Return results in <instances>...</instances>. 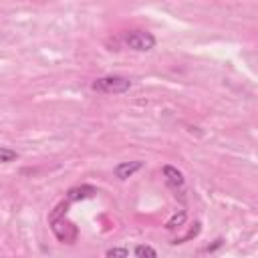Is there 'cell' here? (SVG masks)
I'll use <instances>...</instances> for the list:
<instances>
[{"label":"cell","instance_id":"obj_7","mask_svg":"<svg viewBox=\"0 0 258 258\" xmlns=\"http://www.w3.org/2000/svg\"><path fill=\"white\" fill-rule=\"evenodd\" d=\"M133 254L137 256V258H155L157 256V252L151 248V246H145V244H139V246H135L133 248Z\"/></svg>","mask_w":258,"mask_h":258},{"label":"cell","instance_id":"obj_8","mask_svg":"<svg viewBox=\"0 0 258 258\" xmlns=\"http://www.w3.org/2000/svg\"><path fill=\"white\" fill-rule=\"evenodd\" d=\"M18 153L14 149H8L4 145H0V163H10V161H16Z\"/></svg>","mask_w":258,"mask_h":258},{"label":"cell","instance_id":"obj_10","mask_svg":"<svg viewBox=\"0 0 258 258\" xmlns=\"http://www.w3.org/2000/svg\"><path fill=\"white\" fill-rule=\"evenodd\" d=\"M105 254H107V256H121V258H125V256H129V250H127V248H111V250H107Z\"/></svg>","mask_w":258,"mask_h":258},{"label":"cell","instance_id":"obj_2","mask_svg":"<svg viewBox=\"0 0 258 258\" xmlns=\"http://www.w3.org/2000/svg\"><path fill=\"white\" fill-rule=\"evenodd\" d=\"M91 89L97 93H105V95H119V93H125L131 89V81L125 77L109 75V77H101V79L93 81Z\"/></svg>","mask_w":258,"mask_h":258},{"label":"cell","instance_id":"obj_4","mask_svg":"<svg viewBox=\"0 0 258 258\" xmlns=\"http://www.w3.org/2000/svg\"><path fill=\"white\" fill-rule=\"evenodd\" d=\"M161 173H163V179H165V183H167V187H171V189H177V187H181L183 185V173L177 169V167H173V165H163L161 167Z\"/></svg>","mask_w":258,"mask_h":258},{"label":"cell","instance_id":"obj_5","mask_svg":"<svg viewBox=\"0 0 258 258\" xmlns=\"http://www.w3.org/2000/svg\"><path fill=\"white\" fill-rule=\"evenodd\" d=\"M93 194H97V189H95L93 185H77V187H71V189L67 191L64 200H67L69 204H73V202H79V200L91 198Z\"/></svg>","mask_w":258,"mask_h":258},{"label":"cell","instance_id":"obj_6","mask_svg":"<svg viewBox=\"0 0 258 258\" xmlns=\"http://www.w3.org/2000/svg\"><path fill=\"white\" fill-rule=\"evenodd\" d=\"M143 167V161H123V163H119L117 167H115V175L119 177V179H127V177H131L135 171H139Z\"/></svg>","mask_w":258,"mask_h":258},{"label":"cell","instance_id":"obj_9","mask_svg":"<svg viewBox=\"0 0 258 258\" xmlns=\"http://www.w3.org/2000/svg\"><path fill=\"white\" fill-rule=\"evenodd\" d=\"M183 220H185V212H179V216L175 214V216H173V218H171V220L165 224V228H167V230H173V228L181 226V224H183Z\"/></svg>","mask_w":258,"mask_h":258},{"label":"cell","instance_id":"obj_1","mask_svg":"<svg viewBox=\"0 0 258 258\" xmlns=\"http://www.w3.org/2000/svg\"><path fill=\"white\" fill-rule=\"evenodd\" d=\"M69 206H71V204H69L67 200H62L60 204L54 206V210H52L50 216H48L50 230H52V234L58 238V242H62V244H75V240H77V236H79L77 226L67 220V210H69Z\"/></svg>","mask_w":258,"mask_h":258},{"label":"cell","instance_id":"obj_3","mask_svg":"<svg viewBox=\"0 0 258 258\" xmlns=\"http://www.w3.org/2000/svg\"><path fill=\"white\" fill-rule=\"evenodd\" d=\"M123 40L129 48H133L137 52H147V50L155 48V36L147 30H129V32H125Z\"/></svg>","mask_w":258,"mask_h":258}]
</instances>
